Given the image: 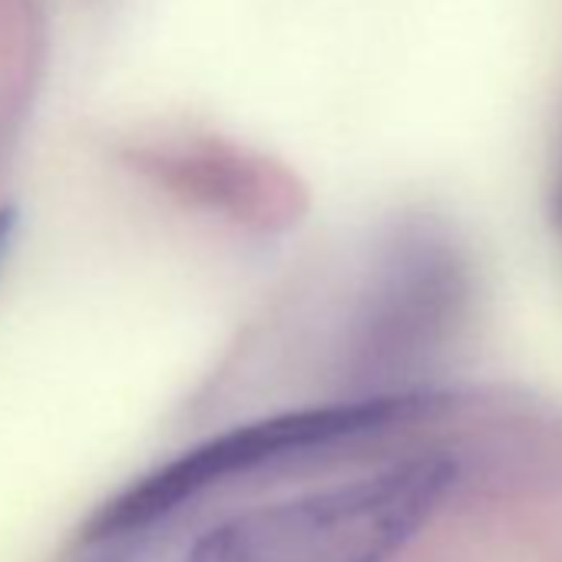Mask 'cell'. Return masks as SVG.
Masks as SVG:
<instances>
[{"mask_svg":"<svg viewBox=\"0 0 562 562\" xmlns=\"http://www.w3.org/2000/svg\"><path fill=\"white\" fill-rule=\"evenodd\" d=\"M453 480V460L407 457L241 509L199 532L179 562H391L427 526Z\"/></svg>","mask_w":562,"mask_h":562,"instance_id":"cell-1","label":"cell"},{"mask_svg":"<svg viewBox=\"0 0 562 562\" xmlns=\"http://www.w3.org/2000/svg\"><path fill=\"white\" fill-rule=\"evenodd\" d=\"M434 407V394L414 391L348 397L325 407H302L238 424L133 480L90 516L83 539L93 546H123L126 539L143 536L159 519L172 516L202 493L228 483L232 476H248L255 470L305 457L312 450H328L338 443L387 434L404 424H417Z\"/></svg>","mask_w":562,"mask_h":562,"instance_id":"cell-2","label":"cell"},{"mask_svg":"<svg viewBox=\"0 0 562 562\" xmlns=\"http://www.w3.org/2000/svg\"><path fill=\"white\" fill-rule=\"evenodd\" d=\"M14 232H18V209L0 205V265H4V258L14 245Z\"/></svg>","mask_w":562,"mask_h":562,"instance_id":"cell-3","label":"cell"},{"mask_svg":"<svg viewBox=\"0 0 562 562\" xmlns=\"http://www.w3.org/2000/svg\"><path fill=\"white\" fill-rule=\"evenodd\" d=\"M106 552L100 555V559H93V562H130V555H126V549L123 546H103Z\"/></svg>","mask_w":562,"mask_h":562,"instance_id":"cell-4","label":"cell"}]
</instances>
